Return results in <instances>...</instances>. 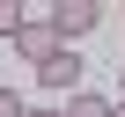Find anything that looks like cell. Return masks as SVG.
I'll return each instance as SVG.
<instances>
[{
  "label": "cell",
  "mask_w": 125,
  "mask_h": 117,
  "mask_svg": "<svg viewBox=\"0 0 125 117\" xmlns=\"http://www.w3.org/2000/svg\"><path fill=\"white\" fill-rule=\"evenodd\" d=\"M81 73H88V66H81V51H74V44H66V51H52L44 66H37V81H44L59 102H66V95H81Z\"/></svg>",
  "instance_id": "obj_2"
},
{
  "label": "cell",
  "mask_w": 125,
  "mask_h": 117,
  "mask_svg": "<svg viewBox=\"0 0 125 117\" xmlns=\"http://www.w3.org/2000/svg\"><path fill=\"white\" fill-rule=\"evenodd\" d=\"M110 117H125V102H110Z\"/></svg>",
  "instance_id": "obj_9"
},
{
  "label": "cell",
  "mask_w": 125,
  "mask_h": 117,
  "mask_svg": "<svg viewBox=\"0 0 125 117\" xmlns=\"http://www.w3.org/2000/svg\"><path fill=\"white\" fill-rule=\"evenodd\" d=\"M44 22H52V37H59V44H74V37H88V29L103 22V8H96V0H52Z\"/></svg>",
  "instance_id": "obj_1"
},
{
  "label": "cell",
  "mask_w": 125,
  "mask_h": 117,
  "mask_svg": "<svg viewBox=\"0 0 125 117\" xmlns=\"http://www.w3.org/2000/svg\"><path fill=\"white\" fill-rule=\"evenodd\" d=\"M52 51H66V44L52 37V22H44V15H30V22L15 29V58H30V66H44Z\"/></svg>",
  "instance_id": "obj_3"
},
{
  "label": "cell",
  "mask_w": 125,
  "mask_h": 117,
  "mask_svg": "<svg viewBox=\"0 0 125 117\" xmlns=\"http://www.w3.org/2000/svg\"><path fill=\"white\" fill-rule=\"evenodd\" d=\"M30 117H66V102H37V110H30Z\"/></svg>",
  "instance_id": "obj_7"
},
{
  "label": "cell",
  "mask_w": 125,
  "mask_h": 117,
  "mask_svg": "<svg viewBox=\"0 0 125 117\" xmlns=\"http://www.w3.org/2000/svg\"><path fill=\"white\" fill-rule=\"evenodd\" d=\"M0 117H30V102H22L15 88H0Z\"/></svg>",
  "instance_id": "obj_6"
},
{
  "label": "cell",
  "mask_w": 125,
  "mask_h": 117,
  "mask_svg": "<svg viewBox=\"0 0 125 117\" xmlns=\"http://www.w3.org/2000/svg\"><path fill=\"white\" fill-rule=\"evenodd\" d=\"M118 102H125V66H118Z\"/></svg>",
  "instance_id": "obj_8"
},
{
  "label": "cell",
  "mask_w": 125,
  "mask_h": 117,
  "mask_svg": "<svg viewBox=\"0 0 125 117\" xmlns=\"http://www.w3.org/2000/svg\"><path fill=\"white\" fill-rule=\"evenodd\" d=\"M22 22H30V15H22V0H0V37H8V44H15Z\"/></svg>",
  "instance_id": "obj_5"
},
{
  "label": "cell",
  "mask_w": 125,
  "mask_h": 117,
  "mask_svg": "<svg viewBox=\"0 0 125 117\" xmlns=\"http://www.w3.org/2000/svg\"><path fill=\"white\" fill-rule=\"evenodd\" d=\"M66 117H110V95H88L81 88V95H66Z\"/></svg>",
  "instance_id": "obj_4"
}]
</instances>
